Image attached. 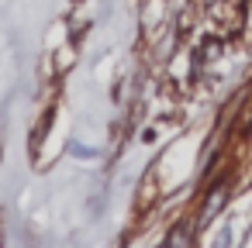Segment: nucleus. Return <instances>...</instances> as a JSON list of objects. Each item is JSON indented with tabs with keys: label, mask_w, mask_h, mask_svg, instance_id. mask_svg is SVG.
<instances>
[{
	"label": "nucleus",
	"mask_w": 252,
	"mask_h": 248,
	"mask_svg": "<svg viewBox=\"0 0 252 248\" xmlns=\"http://www.w3.org/2000/svg\"><path fill=\"white\" fill-rule=\"evenodd\" d=\"M190 245V227L187 224H180V227H173L169 231V238H166V245L162 248H187Z\"/></svg>",
	"instance_id": "f257e3e1"
}]
</instances>
